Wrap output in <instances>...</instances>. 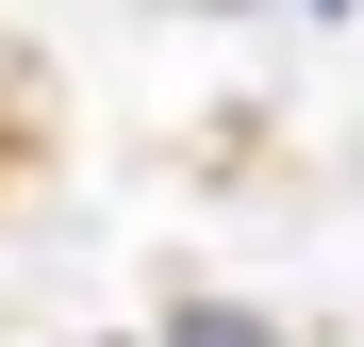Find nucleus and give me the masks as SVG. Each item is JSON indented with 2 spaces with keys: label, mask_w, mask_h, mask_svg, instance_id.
I'll return each mask as SVG.
<instances>
[{
  "label": "nucleus",
  "mask_w": 364,
  "mask_h": 347,
  "mask_svg": "<svg viewBox=\"0 0 364 347\" xmlns=\"http://www.w3.org/2000/svg\"><path fill=\"white\" fill-rule=\"evenodd\" d=\"M166 347H265V331H249V314H182Z\"/></svg>",
  "instance_id": "1"
}]
</instances>
